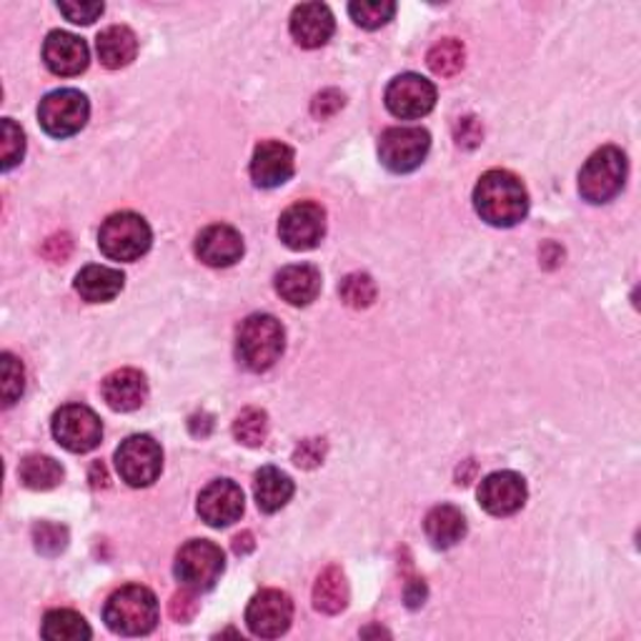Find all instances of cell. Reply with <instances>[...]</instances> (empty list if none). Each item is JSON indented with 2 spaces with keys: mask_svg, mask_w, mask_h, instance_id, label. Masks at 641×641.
Listing matches in <instances>:
<instances>
[{
  "mask_svg": "<svg viewBox=\"0 0 641 641\" xmlns=\"http://www.w3.org/2000/svg\"><path fill=\"white\" fill-rule=\"evenodd\" d=\"M33 544H36V551L43 553V557H58L68 547V528L60 524L40 522L33 526Z\"/></svg>",
  "mask_w": 641,
  "mask_h": 641,
  "instance_id": "d6a6232c",
  "label": "cell"
},
{
  "mask_svg": "<svg viewBox=\"0 0 641 641\" xmlns=\"http://www.w3.org/2000/svg\"><path fill=\"white\" fill-rule=\"evenodd\" d=\"M0 366H3V406H13L23 396L25 388V371L23 363L13 357V353H3L0 357Z\"/></svg>",
  "mask_w": 641,
  "mask_h": 641,
  "instance_id": "e575fe53",
  "label": "cell"
},
{
  "mask_svg": "<svg viewBox=\"0 0 641 641\" xmlns=\"http://www.w3.org/2000/svg\"><path fill=\"white\" fill-rule=\"evenodd\" d=\"M43 60H46L50 73L71 78L81 75L89 68L91 54L83 38L66 31H54L48 33L46 43H43Z\"/></svg>",
  "mask_w": 641,
  "mask_h": 641,
  "instance_id": "e0dca14e",
  "label": "cell"
},
{
  "mask_svg": "<svg viewBox=\"0 0 641 641\" xmlns=\"http://www.w3.org/2000/svg\"><path fill=\"white\" fill-rule=\"evenodd\" d=\"M153 241L151 226L143 215L133 211H120L108 215L98 231V248L110 261L133 264L149 254Z\"/></svg>",
  "mask_w": 641,
  "mask_h": 641,
  "instance_id": "277c9868",
  "label": "cell"
},
{
  "mask_svg": "<svg viewBox=\"0 0 641 641\" xmlns=\"http://www.w3.org/2000/svg\"><path fill=\"white\" fill-rule=\"evenodd\" d=\"M349 604V582L339 567H328L314 584V606L320 614H341Z\"/></svg>",
  "mask_w": 641,
  "mask_h": 641,
  "instance_id": "484cf974",
  "label": "cell"
},
{
  "mask_svg": "<svg viewBox=\"0 0 641 641\" xmlns=\"http://www.w3.org/2000/svg\"><path fill=\"white\" fill-rule=\"evenodd\" d=\"M188 429H190V434H194V436L206 439L213 431V419L208 413H196V416H190Z\"/></svg>",
  "mask_w": 641,
  "mask_h": 641,
  "instance_id": "60d3db41",
  "label": "cell"
},
{
  "mask_svg": "<svg viewBox=\"0 0 641 641\" xmlns=\"http://www.w3.org/2000/svg\"><path fill=\"white\" fill-rule=\"evenodd\" d=\"M250 549H254V536H250L248 532L246 534H238L236 541H233V551L244 557V553H248Z\"/></svg>",
  "mask_w": 641,
  "mask_h": 641,
  "instance_id": "7bdbcfd3",
  "label": "cell"
},
{
  "mask_svg": "<svg viewBox=\"0 0 641 641\" xmlns=\"http://www.w3.org/2000/svg\"><path fill=\"white\" fill-rule=\"evenodd\" d=\"M103 619H106L108 629L120 637L151 634L159 623V599L149 586H120L106 602Z\"/></svg>",
  "mask_w": 641,
  "mask_h": 641,
  "instance_id": "7a4b0ae2",
  "label": "cell"
},
{
  "mask_svg": "<svg viewBox=\"0 0 641 641\" xmlns=\"http://www.w3.org/2000/svg\"><path fill=\"white\" fill-rule=\"evenodd\" d=\"M528 489L522 474L497 471L489 474L479 487V504L491 516H511L526 504Z\"/></svg>",
  "mask_w": 641,
  "mask_h": 641,
  "instance_id": "9a60e30c",
  "label": "cell"
},
{
  "mask_svg": "<svg viewBox=\"0 0 641 641\" xmlns=\"http://www.w3.org/2000/svg\"><path fill=\"white\" fill-rule=\"evenodd\" d=\"M336 31L334 13L324 3H301L291 13V36L301 48H320Z\"/></svg>",
  "mask_w": 641,
  "mask_h": 641,
  "instance_id": "d6986e66",
  "label": "cell"
},
{
  "mask_svg": "<svg viewBox=\"0 0 641 641\" xmlns=\"http://www.w3.org/2000/svg\"><path fill=\"white\" fill-rule=\"evenodd\" d=\"M279 236L291 250L316 248L326 236V211L314 201L293 203L281 213Z\"/></svg>",
  "mask_w": 641,
  "mask_h": 641,
  "instance_id": "4fadbf2b",
  "label": "cell"
},
{
  "mask_svg": "<svg viewBox=\"0 0 641 641\" xmlns=\"http://www.w3.org/2000/svg\"><path fill=\"white\" fill-rule=\"evenodd\" d=\"M254 493H256V504L264 514H276V511H281L291 501L293 481L289 474L276 469V466H264V469L256 474Z\"/></svg>",
  "mask_w": 641,
  "mask_h": 641,
  "instance_id": "d4e9b609",
  "label": "cell"
},
{
  "mask_svg": "<svg viewBox=\"0 0 641 641\" xmlns=\"http://www.w3.org/2000/svg\"><path fill=\"white\" fill-rule=\"evenodd\" d=\"M423 599H427V586H423V582H419V579H413V582L406 586V604L411 606V609H416V606H421Z\"/></svg>",
  "mask_w": 641,
  "mask_h": 641,
  "instance_id": "b9f144b4",
  "label": "cell"
},
{
  "mask_svg": "<svg viewBox=\"0 0 641 641\" xmlns=\"http://www.w3.org/2000/svg\"><path fill=\"white\" fill-rule=\"evenodd\" d=\"M91 103L81 91L60 89L48 93L38 106L40 128L54 138L75 136L89 124Z\"/></svg>",
  "mask_w": 641,
  "mask_h": 641,
  "instance_id": "9c48e42d",
  "label": "cell"
},
{
  "mask_svg": "<svg viewBox=\"0 0 641 641\" xmlns=\"http://www.w3.org/2000/svg\"><path fill=\"white\" fill-rule=\"evenodd\" d=\"M54 436L66 452L89 454L101 446L103 423L89 406L66 404L54 413Z\"/></svg>",
  "mask_w": 641,
  "mask_h": 641,
  "instance_id": "30bf717a",
  "label": "cell"
},
{
  "mask_svg": "<svg viewBox=\"0 0 641 641\" xmlns=\"http://www.w3.org/2000/svg\"><path fill=\"white\" fill-rule=\"evenodd\" d=\"M423 532H427L431 547L452 549L466 536V518L456 506L441 504L431 509L423 518Z\"/></svg>",
  "mask_w": 641,
  "mask_h": 641,
  "instance_id": "cb8c5ba5",
  "label": "cell"
},
{
  "mask_svg": "<svg viewBox=\"0 0 641 641\" xmlns=\"http://www.w3.org/2000/svg\"><path fill=\"white\" fill-rule=\"evenodd\" d=\"M126 276L108 266H85L81 273L75 276V291L78 296L89 303H106L114 301L120 291H124Z\"/></svg>",
  "mask_w": 641,
  "mask_h": 641,
  "instance_id": "7402d4cb",
  "label": "cell"
},
{
  "mask_svg": "<svg viewBox=\"0 0 641 641\" xmlns=\"http://www.w3.org/2000/svg\"><path fill=\"white\" fill-rule=\"evenodd\" d=\"M431 136L419 126H396L381 133L378 159L392 173H411L427 161Z\"/></svg>",
  "mask_w": 641,
  "mask_h": 641,
  "instance_id": "ba28073f",
  "label": "cell"
},
{
  "mask_svg": "<svg viewBox=\"0 0 641 641\" xmlns=\"http://www.w3.org/2000/svg\"><path fill=\"white\" fill-rule=\"evenodd\" d=\"M474 208L489 226L511 229L528 213V194L514 173L493 168L479 178L474 188Z\"/></svg>",
  "mask_w": 641,
  "mask_h": 641,
  "instance_id": "6da1fadb",
  "label": "cell"
},
{
  "mask_svg": "<svg viewBox=\"0 0 641 641\" xmlns=\"http://www.w3.org/2000/svg\"><path fill=\"white\" fill-rule=\"evenodd\" d=\"M293 621V602L281 588H264L250 599L246 609V623L250 634L261 639H276L289 631Z\"/></svg>",
  "mask_w": 641,
  "mask_h": 641,
  "instance_id": "7c38bea8",
  "label": "cell"
},
{
  "mask_svg": "<svg viewBox=\"0 0 641 641\" xmlns=\"http://www.w3.org/2000/svg\"><path fill=\"white\" fill-rule=\"evenodd\" d=\"M40 634L48 641H85L93 637V631L89 627V621H85L78 611L54 609L43 617Z\"/></svg>",
  "mask_w": 641,
  "mask_h": 641,
  "instance_id": "4316f807",
  "label": "cell"
},
{
  "mask_svg": "<svg viewBox=\"0 0 641 641\" xmlns=\"http://www.w3.org/2000/svg\"><path fill=\"white\" fill-rule=\"evenodd\" d=\"M101 394L114 411H136L149 398V381L136 369H118L103 381Z\"/></svg>",
  "mask_w": 641,
  "mask_h": 641,
  "instance_id": "ffe728a7",
  "label": "cell"
},
{
  "mask_svg": "<svg viewBox=\"0 0 641 641\" xmlns=\"http://www.w3.org/2000/svg\"><path fill=\"white\" fill-rule=\"evenodd\" d=\"M95 50H98L101 63L108 71H120V68L131 66L138 56V38L128 25H110L95 40Z\"/></svg>",
  "mask_w": 641,
  "mask_h": 641,
  "instance_id": "603a6c76",
  "label": "cell"
},
{
  "mask_svg": "<svg viewBox=\"0 0 641 641\" xmlns=\"http://www.w3.org/2000/svg\"><path fill=\"white\" fill-rule=\"evenodd\" d=\"M285 349V331L281 320L271 314H254L248 316L238 328L236 353L238 361L248 371L261 374L276 366V361L283 357Z\"/></svg>",
  "mask_w": 641,
  "mask_h": 641,
  "instance_id": "3957f363",
  "label": "cell"
},
{
  "mask_svg": "<svg viewBox=\"0 0 641 641\" xmlns=\"http://www.w3.org/2000/svg\"><path fill=\"white\" fill-rule=\"evenodd\" d=\"M223 569H226V557H223L219 544L208 539H194L184 544L176 557V567H173L180 586L196 594L213 588Z\"/></svg>",
  "mask_w": 641,
  "mask_h": 641,
  "instance_id": "8992f818",
  "label": "cell"
},
{
  "mask_svg": "<svg viewBox=\"0 0 641 641\" xmlns=\"http://www.w3.org/2000/svg\"><path fill=\"white\" fill-rule=\"evenodd\" d=\"M58 11L75 25H91L98 21L106 5L103 3H58Z\"/></svg>",
  "mask_w": 641,
  "mask_h": 641,
  "instance_id": "d590c367",
  "label": "cell"
},
{
  "mask_svg": "<svg viewBox=\"0 0 641 641\" xmlns=\"http://www.w3.org/2000/svg\"><path fill=\"white\" fill-rule=\"evenodd\" d=\"M456 141L458 145H466V149H474V145H479L481 141V126L479 120L466 116L456 124Z\"/></svg>",
  "mask_w": 641,
  "mask_h": 641,
  "instance_id": "ab89813d",
  "label": "cell"
},
{
  "mask_svg": "<svg viewBox=\"0 0 641 641\" xmlns=\"http://www.w3.org/2000/svg\"><path fill=\"white\" fill-rule=\"evenodd\" d=\"M623 180H627V155L617 145H604L588 155L579 173V194L588 203H609L621 194Z\"/></svg>",
  "mask_w": 641,
  "mask_h": 641,
  "instance_id": "5b68a950",
  "label": "cell"
},
{
  "mask_svg": "<svg viewBox=\"0 0 641 641\" xmlns=\"http://www.w3.org/2000/svg\"><path fill=\"white\" fill-rule=\"evenodd\" d=\"M296 171V155L281 141H264L256 145L250 159V178L258 188H279Z\"/></svg>",
  "mask_w": 641,
  "mask_h": 641,
  "instance_id": "2e32d148",
  "label": "cell"
},
{
  "mask_svg": "<svg viewBox=\"0 0 641 641\" xmlns=\"http://www.w3.org/2000/svg\"><path fill=\"white\" fill-rule=\"evenodd\" d=\"M19 479L23 487H28L33 491H50L63 481V466L50 456L31 454L25 456L19 466Z\"/></svg>",
  "mask_w": 641,
  "mask_h": 641,
  "instance_id": "83f0119b",
  "label": "cell"
},
{
  "mask_svg": "<svg viewBox=\"0 0 641 641\" xmlns=\"http://www.w3.org/2000/svg\"><path fill=\"white\" fill-rule=\"evenodd\" d=\"M198 516L203 518L208 526L223 528L238 522L244 514V491L236 481L219 479L211 481L208 487L198 493Z\"/></svg>",
  "mask_w": 641,
  "mask_h": 641,
  "instance_id": "5bb4252c",
  "label": "cell"
},
{
  "mask_svg": "<svg viewBox=\"0 0 641 641\" xmlns=\"http://www.w3.org/2000/svg\"><path fill=\"white\" fill-rule=\"evenodd\" d=\"M464 58H466V50H464V43L456 40V38H444L439 40L434 48L429 50V68L434 71L436 75H456L458 71L464 68Z\"/></svg>",
  "mask_w": 641,
  "mask_h": 641,
  "instance_id": "f1b7e54d",
  "label": "cell"
},
{
  "mask_svg": "<svg viewBox=\"0 0 641 641\" xmlns=\"http://www.w3.org/2000/svg\"><path fill=\"white\" fill-rule=\"evenodd\" d=\"M233 436H236L238 444L244 446H264L268 436V416L261 409H246L238 413V419L233 421Z\"/></svg>",
  "mask_w": 641,
  "mask_h": 641,
  "instance_id": "4dcf8cb0",
  "label": "cell"
},
{
  "mask_svg": "<svg viewBox=\"0 0 641 641\" xmlns=\"http://www.w3.org/2000/svg\"><path fill=\"white\" fill-rule=\"evenodd\" d=\"M343 93L328 89V91H320L314 103H311V114H314V118H331L334 114H339V110L343 108Z\"/></svg>",
  "mask_w": 641,
  "mask_h": 641,
  "instance_id": "74e56055",
  "label": "cell"
},
{
  "mask_svg": "<svg viewBox=\"0 0 641 641\" xmlns=\"http://www.w3.org/2000/svg\"><path fill=\"white\" fill-rule=\"evenodd\" d=\"M196 256L211 268H229L244 256V238L233 226L213 223L198 233Z\"/></svg>",
  "mask_w": 641,
  "mask_h": 641,
  "instance_id": "ac0fdd59",
  "label": "cell"
},
{
  "mask_svg": "<svg viewBox=\"0 0 641 641\" xmlns=\"http://www.w3.org/2000/svg\"><path fill=\"white\" fill-rule=\"evenodd\" d=\"M116 469L128 487H151L153 481H159L163 471V452L159 441L149 434H136L120 441L116 452Z\"/></svg>",
  "mask_w": 641,
  "mask_h": 641,
  "instance_id": "52a82bcc",
  "label": "cell"
},
{
  "mask_svg": "<svg viewBox=\"0 0 641 641\" xmlns=\"http://www.w3.org/2000/svg\"><path fill=\"white\" fill-rule=\"evenodd\" d=\"M341 301L351 308H369L376 301V283L369 273H349L339 285Z\"/></svg>",
  "mask_w": 641,
  "mask_h": 641,
  "instance_id": "1f68e13d",
  "label": "cell"
},
{
  "mask_svg": "<svg viewBox=\"0 0 641 641\" xmlns=\"http://www.w3.org/2000/svg\"><path fill=\"white\" fill-rule=\"evenodd\" d=\"M276 293L291 306H308L320 293V273L311 264H293L276 273Z\"/></svg>",
  "mask_w": 641,
  "mask_h": 641,
  "instance_id": "44dd1931",
  "label": "cell"
},
{
  "mask_svg": "<svg viewBox=\"0 0 641 641\" xmlns=\"http://www.w3.org/2000/svg\"><path fill=\"white\" fill-rule=\"evenodd\" d=\"M326 456V441L324 439H306L301 441V446L293 452V464L301 469H314Z\"/></svg>",
  "mask_w": 641,
  "mask_h": 641,
  "instance_id": "8d00e7d4",
  "label": "cell"
},
{
  "mask_svg": "<svg viewBox=\"0 0 641 641\" xmlns=\"http://www.w3.org/2000/svg\"><path fill=\"white\" fill-rule=\"evenodd\" d=\"M436 106V85L419 73L396 75L386 89V108L396 118L416 120L429 116Z\"/></svg>",
  "mask_w": 641,
  "mask_h": 641,
  "instance_id": "8fae6325",
  "label": "cell"
},
{
  "mask_svg": "<svg viewBox=\"0 0 641 641\" xmlns=\"http://www.w3.org/2000/svg\"><path fill=\"white\" fill-rule=\"evenodd\" d=\"M0 151H3V171H11L19 166L25 153V136L21 126H15V120L3 118L0 124Z\"/></svg>",
  "mask_w": 641,
  "mask_h": 641,
  "instance_id": "836d02e7",
  "label": "cell"
},
{
  "mask_svg": "<svg viewBox=\"0 0 641 641\" xmlns=\"http://www.w3.org/2000/svg\"><path fill=\"white\" fill-rule=\"evenodd\" d=\"M349 13L357 25L366 31H376L394 19L396 3L392 0H357L349 5Z\"/></svg>",
  "mask_w": 641,
  "mask_h": 641,
  "instance_id": "f546056e",
  "label": "cell"
},
{
  "mask_svg": "<svg viewBox=\"0 0 641 641\" xmlns=\"http://www.w3.org/2000/svg\"><path fill=\"white\" fill-rule=\"evenodd\" d=\"M196 592H190V588L184 586V592L173 594L171 599V617L176 621H190L196 617L198 611V604H196Z\"/></svg>",
  "mask_w": 641,
  "mask_h": 641,
  "instance_id": "f35d334b",
  "label": "cell"
}]
</instances>
